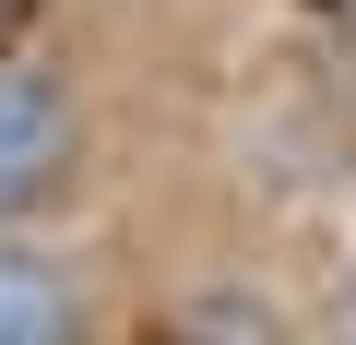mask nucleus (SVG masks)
<instances>
[{
  "label": "nucleus",
  "mask_w": 356,
  "mask_h": 345,
  "mask_svg": "<svg viewBox=\"0 0 356 345\" xmlns=\"http://www.w3.org/2000/svg\"><path fill=\"white\" fill-rule=\"evenodd\" d=\"M60 143H72V95L48 72H0V215L60 167Z\"/></svg>",
  "instance_id": "1"
},
{
  "label": "nucleus",
  "mask_w": 356,
  "mask_h": 345,
  "mask_svg": "<svg viewBox=\"0 0 356 345\" xmlns=\"http://www.w3.org/2000/svg\"><path fill=\"white\" fill-rule=\"evenodd\" d=\"M0 345H60V274L36 250H0Z\"/></svg>",
  "instance_id": "2"
},
{
  "label": "nucleus",
  "mask_w": 356,
  "mask_h": 345,
  "mask_svg": "<svg viewBox=\"0 0 356 345\" xmlns=\"http://www.w3.org/2000/svg\"><path fill=\"white\" fill-rule=\"evenodd\" d=\"M332 333H344V345H356V286H344V321H332Z\"/></svg>",
  "instance_id": "3"
}]
</instances>
